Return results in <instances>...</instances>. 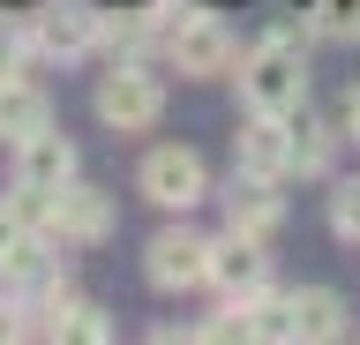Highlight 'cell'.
Returning <instances> with one entry per match:
<instances>
[{
	"label": "cell",
	"mask_w": 360,
	"mask_h": 345,
	"mask_svg": "<svg viewBox=\"0 0 360 345\" xmlns=\"http://www.w3.org/2000/svg\"><path fill=\"white\" fill-rule=\"evenodd\" d=\"M330 150H338V136L300 113V128H292V173H330Z\"/></svg>",
	"instance_id": "cell-15"
},
{
	"label": "cell",
	"mask_w": 360,
	"mask_h": 345,
	"mask_svg": "<svg viewBox=\"0 0 360 345\" xmlns=\"http://www.w3.org/2000/svg\"><path fill=\"white\" fill-rule=\"evenodd\" d=\"M38 263H45V233L15 203H0V278H38Z\"/></svg>",
	"instance_id": "cell-12"
},
{
	"label": "cell",
	"mask_w": 360,
	"mask_h": 345,
	"mask_svg": "<svg viewBox=\"0 0 360 345\" xmlns=\"http://www.w3.org/2000/svg\"><path fill=\"white\" fill-rule=\"evenodd\" d=\"M278 218H285V203H278V181H248V173H233L225 226L248 233V240H270V233H278Z\"/></svg>",
	"instance_id": "cell-11"
},
{
	"label": "cell",
	"mask_w": 360,
	"mask_h": 345,
	"mask_svg": "<svg viewBox=\"0 0 360 345\" xmlns=\"http://www.w3.org/2000/svg\"><path fill=\"white\" fill-rule=\"evenodd\" d=\"M98 120L105 128H120V136H143V128H158V113H165V83H158L143 60H112V75H98Z\"/></svg>",
	"instance_id": "cell-2"
},
{
	"label": "cell",
	"mask_w": 360,
	"mask_h": 345,
	"mask_svg": "<svg viewBox=\"0 0 360 345\" xmlns=\"http://www.w3.org/2000/svg\"><path fill=\"white\" fill-rule=\"evenodd\" d=\"M345 136L360 143V83H353V91H345Z\"/></svg>",
	"instance_id": "cell-19"
},
{
	"label": "cell",
	"mask_w": 360,
	"mask_h": 345,
	"mask_svg": "<svg viewBox=\"0 0 360 345\" xmlns=\"http://www.w3.org/2000/svg\"><path fill=\"white\" fill-rule=\"evenodd\" d=\"M105 233H112V195H98V188H83V181L53 188L45 240H75V248H90V240H105Z\"/></svg>",
	"instance_id": "cell-8"
},
{
	"label": "cell",
	"mask_w": 360,
	"mask_h": 345,
	"mask_svg": "<svg viewBox=\"0 0 360 345\" xmlns=\"http://www.w3.org/2000/svg\"><path fill=\"white\" fill-rule=\"evenodd\" d=\"M330 233L360 248V181H338V195H330Z\"/></svg>",
	"instance_id": "cell-16"
},
{
	"label": "cell",
	"mask_w": 360,
	"mask_h": 345,
	"mask_svg": "<svg viewBox=\"0 0 360 345\" xmlns=\"http://www.w3.org/2000/svg\"><path fill=\"white\" fill-rule=\"evenodd\" d=\"M60 181H75V143L53 136V120H45L38 136L15 143V188H38V195H53Z\"/></svg>",
	"instance_id": "cell-10"
},
{
	"label": "cell",
	"mask_w": 360,
	"mask_h": 345,
	"mask_svg": "<svg viewBox=\"0 0 360 345\" xmlns=\"http://www.w3.org/2000/svg\"><path fill=\"white\" fill-rule=\"evenodd\" d=\"M143 278H150L158 293H195V285H210V240L188 226H165L143 248Z\"/></svg>",
	"instance_id": "cell-3"
},
{
	"label": "cell",
	"mask_w": 360,
	"mask_h": 345,
	"mask_svg": "<svg viewBox=\"0 0 360 345\" xmlns=\"http://www.w3.org/2000/svg\"><path fill=\"white\" fill-rule=\"evenodd\" d=\"M22 330H30V323H22V300H8V293H0V345H8V338H22Z\"/></svg>",
	"instance_id": "cell-18"
},
{
	"label": "cell",
	"mask_w": 360,
	"mask_h": 345,
	"mask_svg": "<svg viewBox=\"0 0 360 345\" xmlns=\"http://www.w3.org/2000/svg\"><path fill=\"white\" fill-rule=\"evenodd\" d=\"M202 195H210V173H202V158L188 150V143H165V150L143 158V203H158V210H195Z\"/></svg>",
	"instance_id": "cell-5"
},
{
	"label": "cell",
	"mask_w": 360,
	"mask_h": 345,
	"mask_svg": "<svg viewBox=\"0 0 360 345\" xmlns=\"http://www.w3.org/2000/svg\"><path fill=\"white\" fill-rule=\"evenodd\" d=\"M22 53H30V30L0 15V75H15V68H22Z\"/></svg>",
	"instance_id": "cell-17"
},
{
	"label": "cell",
	"mask_w": 360,
	"mask_h": 345,
	"mask_svg": "<svg viewBox=\"0 0 360 345\" xmlns=\"http://www.w3.org/2000/svg\"><path fill=\"white\" fill-rule=\"evenodd\" d=\"M45 120H53L45 91H30L22 75H0V143H22V136H38Z\"/></svg>",
	"instance_id": "cell-14"
},
{
	"label": "cell",
	"mask_w": 360,
	"mask_h": 345,
	"mask_svg": "<svg viewBox=\"0 0 360 345\" xmlns=\"http://www.w3.org/2000/svg\"><path fill=\"white\" fill-rule=\"evenodd\" d=\"M210 285L225 293V308L263 300V293H270V255H263V240H248V233L210 240Z\"/></svg>",
	"instance_id": "cell-7"
},
{
	"label": "cell",
	"mask_w": 360,
	"mask_h": 345,
	"mask_svg": "<svg viewBox=\"0 0 360 345\" xmlns=\"http://www.w3.org/2000/svg\"><path fill=\"white\" fill-rule=\"evenodd\" d=\"M292 338H308V345L345 338V300H338L330 285H300V293H292Z\"/></svg>",
	"instance_id": "cell-13"
},
{
	"label": "cell",
	"mask_w": 360,
	"mask_h": 345,
	"mask_svg": "<svg viewBox=\"0 0 360 345\" xmlns=\"http://www.w3.org/2000/svg\"><path fill=\"white\" fill-rule=\"evenodd\" d=\"M233 158H240L248 181H285L292 173V120L285 113H248V128L233 136Z\"/></svg>",
	"instance_id": "cell-9"
},
{
	"label": "cell",
	"mask_w": 360,
	"mask_h": 345,
	"mask_svg": "<svg viewBox=\"0 0 360 345\" xmlns=\"http://www.w3.org/2000/svg\"><path fill=\"white\" fill-rule=\"evenodd\" d=\"M240 98H248V113L300 120V105H308V60H300V46L292 38H263L240 60Z\"/></svg>",
	"instance_id": "cell-1"
},
{
	"label": "cell",
	"mask_w": 360,
	"mask_h": 345,
	"mask_svg": "<svg viewBox=\"0 0 360 345\" xmlns=\"http://www.w3.org/2000/svg\"><path fill=\"white\" fill-rule=\"evenodd\" d=\"M165 53H173V68L180 75H195V83H210V75H225L233 68V30L218 23V15H202V8H188L173 30H165Z\"/></svg>",
	"instance_id": "cell-4"
},
{
	"label": "cell",
	"mask_w": 360,
	"mask_h": 345,
	"mask_svg": "<svg viewBox=\"0 0 360 345\" xmlns=\"http://www.w3.org/2000/svg\"><path fill=\"white\" fill-rule=\"evenodd\" d=\"M30 53H45V60H75V53H90L98 38H105V15L90 8V0H53L45 15H30Z\"/></svg>",
	"instance_id": "cell-6"
}]
</instances>
